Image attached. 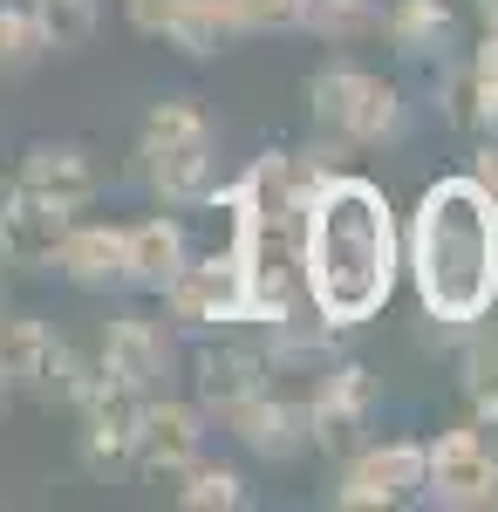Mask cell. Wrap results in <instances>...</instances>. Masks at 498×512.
Returning a JSON list of instances; mask_svg holds the SVG:
<instances>
[{
	"mask_svg": "<svg viewBox=\"0 0 498 512\" xmlns=\"http://www.w3.org/2000/svg\"><path fill=\"white\" fill-rule=\"evenodd\" d=\"M301 280L328 328H355L396 287V219L369 178H314L301 198Z\"/></svg>",
	"mask_w": 498,
	"mask_h": 512,
	"instance_id": "cell-1",
	"label": "cell"
},
{
	"mask_svg": "<svg viewBox=\"0 0 498 512\" xmlns=\"http://www.w3.org/2000/svg\"><path fill=\"white\" fill-rule=\"evenodd\" d=\"M410 274L437 321L492 315L498 301V198L478 178H437L410 219Z\"/></svg>",
	"mask_w": 498,
	"mask_h": 512,
	"instance_id": "cell-2",
	"label": "cell"
},
{
	"mask_svg": "<svg viewBox=\"0 0 498 512\" xmlns=\"http://www.w3.org/2000/svg\"><path fill=\"white\" fill-rule=\"evenodd\" d=\"M137 158H144V178H151V192L164 205L205 198V185H212V123H205V110H198L192 96L157 103L151 117H144Z\"/></svg>",
	"mask_w": 498,
	"mask_h": 512,
	"instance_id": "cell-3",
	"label": "cell"
},
{
	"mask_svg": "<svg viewBox=\"0 0 498 512\" xmlns=\"http://www.w3.org/2000/svg\"><path fill=\"white\" fill-rule=\"evenodd\" d=\"M307 103H314V123L342 144H383V137L403 130V96L383 76L348 69V62H335V69H321L307 82Z\"/></svg>",
	"mask_w": 498,
	"mask_h": 512,
	"instance_id": "cell-4",
	"label": "cell"
},
{
	"mask_svg": "<svg viewBox=\"0 0 498 512\" xmlns=\"http://www.w3.org/2000/svg\"><path fill=\"white\" fill-rule=\"evenodd\" d=\"M0 376L21 383V390H35L41 403H69V410L96 383V369H82V355L55 328H41V321H7L0 328Z\"/></svg>",
	"mask_w": 498,
	"mask_h": 512,
	"instance_id": "cell-5",
	"label": "cell"
},
{
	"mask_svg": "<svg viewBox=\"0 0 498 512\" xmlns=\"http://www.w3.org/2000/svg\"><path fill=\"white\" fill-rule=\"evenodd\" d=\"M423 499L451 512L498 506V451L478 431H444L423 444Z\"/></svg>",
	"mask_w": 498,
	"mask_h": 512,
	"instance_id": "cell-6",
	"label": "cell"
},
{
	"mask_svg": "<svg viewBox=\"0 0 498 512\" xmlns=\"http://www.w3.org/2000/svg\"><path fill=\"white\" fill-rule=\"evenodd\" d=\"M205 451V417L198 403H171V396H144L137 410V444H130V472L144 478H185Z\"/></svg>",
	"mask_w": 498,
	"mask_h": 512,
	"instance_id": "cell-7",
	"label": "cell"
},
{
	"mask_svg": "<svg viewBox=\"0 0 498 512\" xmlns=\"http://www.w3.org/2000/svg\"><path fill=\"white\" fill-rule=\"evenodd\" d=\"M164 301L178 308L185 321H246L253 315V287H246V233H239V246H232L226 260L212 253V260H185L178 267V280L164 287Z\"/></svg>",
	"mask_w": 498,
	"mask_h": 512,
	"instance_id": "cell-8",
	"label": "cell"
},
{
	"mask_svg": "<svg viewBox=\"0 0 498 512\" xmlns=\"http://www.w3.org/2000/svg\"><path fill=\"white\" fill-rule=\"evenodd\" d=\"M423 499V444L417 437H389L376 451H362L335 485V506L369 512V506H410Z\"/></svg>",
	"mask_w": 498,
	"mask_h": 512,
	"instance_id": "cell-9",
	"label": "cell"
},
{
	"mask_svg": "<svg viewBox=\"0 0 498 512\" xmlns=\"http://www.w3.org/2000/svg\"><path fill=\"white\" fill-rule=\"evenodd\" d=\"M76 410H82V465L96 478L130 472V444H137V410H144V396H130V390H116V383L96 376Z\"/></svg>",
	"mask_w": 498,
	"mask_h": 512,
	"instance_id": "cell-10",
	"label": "cell"
},
{
	"mask_svg": "<svg viewBox=\"0 0 498 512\" xmlns=\"http://www.w3.org/2000/svg\"><path fill=\"white\" fill-rule=\"evenodd\" d=\"M69 219H76V212L21 192V185L0 192V260H14V267H48L55 246H62V233H69Z\"/></svg>",
	"mask_w": 498,
	"mask_h": 512,
	"instance_id": "cell-11",
	"label": "cell"
},
{
	"mask_svg": "<svg viewBox=\"0 0 498 512\" xmlns=\"http://www.w3.org/2000/svg\"><path fill=\"white\" fill-rule=\"evenodd\" d=\"M96 376L130 396H157V383H164V335L144 315L103 321V369Z\"/></svg>",
	"mask_w": 498,
	"mask_h": 512,
	"instance_id": "cell-12",
	"label": "cell"
},
{
	"mask_svg": "<svg viewBox=\"0 0 498 512\" xmlns=\"http://www.w3.org/2000/svg\"><path fill=\"white\" fill-rule=\"evenodd\" d=\"M96 158L82 151V144H28V158H21V192L48 198V205H62V212H82L89 198H96Z\"/></svg>",
	"mask_w": 498,
	"mask_h": 512,
	"instance_id": "cell-13",
	"label": "cell"
},
{
	"mask_svg": "<svg viewBox=\"0 0 498 512\" xmlns=\"http://www.w3.org/2000/svg\"><path fill=\"white\" fill-rule=\"evenodd\" d=\"M192 260V246H185V226L178 219H144V226H130L123 233V287H144V294H164L178 267Z\"/></svg>",
	"mask_w": 498,
	"mask_h": 512,
	"instance_id": "cell-14",
	"label": "cell"
},
{
	"mask_svg": "<svg viewBox=\"0 0 498 512\" xmlns=\"http://www.w3.org/2000/svg\"><path fill=\"white\" fill-rule=\"evenodd\" d=\"M369 403H376V390H369V376L362 369H335L321 390H314V410H307V437L321 444V451H348L355 437H362V424H369Z\"/></svg>",
	"mask_w": 498,
	"mask_h": 512,
	"instance_id": "cell-15",
	"label": "cell"
},
{
	"mask_svg": "<svg viewBox=\"0 0 498 512\" xmlns=\"http://www.w3.org/2000/svg\"><path fill=\"white\" fill-rule=\"evenodd\" d=\"M232 437L246 444V451H260V458H294L307 437V410H294V403H280V396H246V403H232Z\"/></svg>",
	"mask_w": 498,
	"mask_h": 512,
	"instance_id": "cell-16",
	"label": "cell"
},
{
	"mask_svg": "<svg viewBox=\"0 0 498 512\" xmlns=\"http://www.w3.org/2000/svg\"><path fill=\"white\" fill-rule=\"evenodd\" d=\"M48 267H62L76 287H110V280H123V226H76L69 219V233H62Z\"/></svg>",
	"mask_w": 498,
	"mask_h": 512,
	"instance_id": "cell-17",
	"label": "cell"
},
{
	"mask_svg": "<svg viewBox=\"0 0 498 512\" xmlns=\"http://www.w3.org/2000/svg\"><path fill=\"white\" fill-rule=\"evenodd\" d=\"M198 403L205 410H232V403H246V396H260L267 390V362L253 349H198Z\"/></svg>",
	"mask_w": 498,
	"mask_h": 512,
	"instance_id": "cell-18",
	"label": "cell"
},
{
	"mask_svg": "<svg viewBox=\"0 0 498 512\" xmlns=\"http://www.w3.org/2000/svg\"><path fill=\"white\" fill-rule=\"evenodd\" d=\"M232 35H239V28H232L226 0H178L171 28H164V41H171L178 55H192V62H212Z\"/></svg>",
	"mask_w": 498,
	"mask_h": 512,
	"instance_id": "cell-19",
	"label": "cell"
},
{
	"mask_svg": "<svg viewBox=\"0 0 498 512\" xmlns=\"http://www.w3.org/2000/svg\"><path fill=\"white\" fill-rule=\"evenodd\" d=\"M48 55H69V48H89L96 21H103V0H28Z\"/></svg>",
	"mask_w": 498,
	"mask_h": 512,
	"instance_id": "cell-20",
	"label": "cell"
},
{
	"mask_svg": "<svg viewBox=\"0 0 498 512\" xmlns=\"http://www.w3.org/2000/svg\"><path fill=\"white\" fill-rule=\"evenodd\" d=\"M383 28L403 55H430L437 41L451 35V7H444V0H396L383 14Z\"/></svg>",
	"mask_w": 498,
	"mask_h": 512,
	"instance_id": "cell-21",
	"label": "cell"
},
{
	"mask_svg": "<svg viewBox=\"0 0 498 512\" xmlns=\"http://www.w3.org/2000/svg\"><path fill=\"white\" fill-rule=\"evenodd\" d=\"M301 28H314L321 41H355L383 28V7L376 0H301Z\"/></svg>",
	"mask_w": 498,
	"mask_h": 512,
	"instance_id": "cell-22",
	"label": "cell"
},
{
	"mask_svg": "<svg viewBox=\"0 0 498 512\" xmlns=\"http://www.w3.org/2000/svg\"><path fill=\"white\" fill-rule=\"evenodd\" d=\"M48 62V41H41L35 14L21 0H0V76H28Z\"/></svg>",
	"mask_w": 498,
	"mask_h": 512,
	"instance_id": "cell-23",
	"label": "cell"
},
{
	"mask_svg": "<svg viewBox=\"0 0 498 512\" xmlns=\"http://www.w3.org/2000/svg\"><path fill=\"white\" fill-rule=\"evenodd\" d=\"M178 506L185 512H239V506H253V492H246V478L226 472V465H192L185 485H178Z\"/></svg>",
	"mask_w": 498,
	"mask_h": 512,
	"instance_id": "cell-24",
	"label": "cell"
},
{
	"mask_svg": "<svg viewBox=\"0 0 498 512\" xmlns=\"http://www.w3.org/2000/svg\"><path fill=\"white\" fill-rule=\"evenodd\" d=\"M226 14L239 35H287V28H301V0H226Z\"/></svg>",
	"mask_w": 498,
	"mask_h": 512,
	"instance_id": "cell-25",
	"label": "cell"
},
{
	"mask_svg": "<svg viewBox=\"0 0 498 512\" xmlns=\"http://www.w3.org/2000/svg\"><path fill=\"white\" fill-rule=\"evenodd\" d=\"M478 103L485 123H498V41H485V62H478Z\"/></svg>",
	"mask_w": 498,
	"mask_h": 512,
	"instance_id": "cell-26",
	"label": "cell"
},
{
	"mask_svg": "<svg viewBox=\"0 0 498 512\" xmlns=\"http://www.w3.org/2000/svg\"><path fill=\"white\" fill-rule=\"evenodd\" d=\"M0 396H7V376H0Z\"/></svg>",
	"mask_w": 498,
	"mask_h": 512,
	"instance_id": "cell-27",
	"label": "cell"
}]
</instances>
